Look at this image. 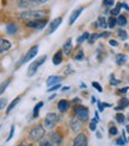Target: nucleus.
Returning <instances> with one entry per match:
<instances>
[{
	"label": "nucleus",
	"instance_id": "38",
	"mask_svg": "<svg viewBox=\"0 0 129 146\" xmlns=\"http://www.w3.org/2000/svg\"><path fill=\"white\" fill-rule=\"evenodd\" d=\"M60 88H61V84H60V83H56V84H54V86H52V87H49L48 92H49V93H50V92H55V90L60 89Z\"/></svg>",
	"mask_w": 129,
	"mask_h": 146
},
{
	"label": "nucleus",
	"instance_id": "24",
	"mask_svg": "<svg viewBox=\"0 0 129 146\" xmlns=\"http://www.w3.org/2000/svg\"><path fill=\"white\" fill-rule=\"evenodd\" d=\"M32 4L29 1V0H18V6L20 9H29Z\"/></svg>",
	"mask_w": 129,
	"mask_h": 146
},
{
	"label": "nucleus",
	"instance_id": "10",
	"mask_svg": "<svg viewBox=\"0 0 129 146\" xmlns=\"http://www.w3.org/2000/svg\"><path fill=\"white\" fill-rule=\"evenodd\" d=\"M61 21H62V18H61V17L55 18V19L52 21V23L49 24V29H48V31H47V35H52L53 32H55V31H56V29L60 26Z\"/></svg>",
	"mask_w": 129,
	"mask_h": 146
},
{
	"label": "nucleus",
	"instance_id": "6",
	"mask_svg": "<svg viewBox=\"0 0 129 146\" xmlns=\"http://www.w3.org/2000/svg\"><path fill=\"white\" fill-rule=\"evenodd\" d=\"M74 112H75V116L81 122H85V121L89 120V109L86 108L85 106H83V105L75 106Z\"/></svg>",
	"mask_w": 129,
	"mask_h": 146
},
{
	"label": "nucleus",
	"instance_id": "11",
	"mask_svg": "<svg viewBox=\"0 0 129 146\" xmlns=\"http://www.w3.org/2000/svg\"><path fill=\"white\" fill-rule=\"evenodd\" d=\"M84 11V7L83 6H79L78 9H75L73 12H72V14H71V17H69V25H72L74 23V21L78 19V17L81 14V12Z\"/></svg>",
	"mask_w": 129,
	"mask_h": 146
},
{
	"label": "nucleus",
	"instance_id": "46",
	"mask_svg": "<svg viewBox=\"0 0 129 146\" xmlns=\"http://www.w3.org/2000/svg\"><path fill=\"white\" fill-rule=\"evenodd\" d=\"M109 44H110L111 46H117L118 43H117L116 40H114V39H110V40H109Z\"/></svg>",
	"mask_w": 129,
	"mask_h": 146
},
{
	"label": "nucleus",
	"instance_id": "9",
	"mask_svg": "<svg viewBox=\"0 0 129 146\" xmlns=\"http://www.w3.org/2000/svg\"><path fill=\"white\" fill-rule=\"evenodd\" d=\"M49 141L53 146H60L62 143V137L57 132H52L49 134Z\"/></svg>",
	"mask_w": 129,
	"mask_h": 146
},
{
	"label": "nucleus",
	"instance_id": "48",
	"mask_svg": "<svg viewBox=\"0 0 129 146\" xmlns=\"http://www.w3.org/2000/svg\"><path fill=\"white\" fill-rule=\"evenodd\" d=\"M128 89H129L128 87H126V88H122V89L120 90V93H123V94H124V93H127V92H128Z\"/></svg>",
	"mask_w": 129,
	"mask_h": 146
},
{
	"label": "nucleus",
	"instance_id": "30",
	"mask_svg": "<svg viewBox=\"0 0 129 146\" xmlns=\"http://www.w3.org/2000/svg\"><path fill=\"white\" fill-rule=\"evenodd\" d=\"M118 105H120V107H122V108L124 109V108H127V107L129 106V100H128L127 98H122V99L120 100V104H118Z\"/></svg>",
	"mask_w": 129,
	"mask_h": 146
},
{
	"label": "nucleus",
	"instance_id": "45",
	"mask_svg": "<svg viewBox=\"0 0 129 146\" xmlns=\"http://www.w3.org/2000/svg\"><path fill=\"white\" fill-rule=\"evenodd\" d=\"M116 144H117V145H121V146H123V145L126 144V141L123 140V138H118V139L116 140Z\"/></svg>",
	"mask_w": 129,
	"mask_h": 146
},
{
	"label": "nucleus",
	"instance_id": "3",
	"mask_svg": "<svg viewBox=\"0 0 129 146\" xmlns=\"http://www.w3.org/2000/svg\"><path fill=\"white\" fill-rule=\"evenodd\" d=\"M46 61H47V56H46V55L42 56V57H40V58H37V60H35L30 65H29V68H28V72H26L28 76H29V77L34 76V75L36 74V71L38 70V68H40Z\"/></svg>",
	"mask_w": 129,
	"mask_h": 146
},
{
	"label": "nucleus",
	"instance_id": "52",
	"mask_svg": "<svg viewBox=\"0 0 129 146\" xmlns=\"http://www.w3.org/2000/svg\"><path fill=\"white\" fill-rule=\"evenodd\" d=\"M80 88H84V89H85V88H86V84H85V83H81V86H80Z\"/></svg>",
	"mask_w": 129,
	"mask_h": 146
},
{
	"label": "nucleus",
	"instance_id": "51",
	"mask_svg": "<svg viewBox=\"0 0 129 146\" xmlns=\"http://www.w3.org/2000/svg\"><path fill=\"white\" fill-rule=\"evenodd\" d=\"M97 138H98V139H100V138H102V134H100V132H97Z\"/></svg>",
	"mask_w": 129,
	"mask_h": 146
},
{
	"label": "nucleus",
	"instance_id": "8",
	"mask_svg": "<svg viewBox=\"0 0 129 146\" xmlns=\"http://www.w3.org/2000/svg\"><path fill=\"white\" fill-rule=\"evenodd\" d=\"M73 146H87V137L84 133H79L73 140Z\"/></svg>",
	"mask_w": 129,
	"mask_h": 146
},
{
	"label": "nucleus",
	"instance_id": "21",
	"mask_svg": "<svg viewBox=\"0 0 129 146\" xmlns=\"http://www.w3.org/2000/svg\"><path fill=\"white\" fill-rule=\"evenodd\" d=\"M61 62H62V51H57L53 57V63L55 65H59L61 64Z\"/></svg>",
	"mask_w": 129,
	"mask_h": 146
},
{
	"label": "nucleus",
	"instance_id": "47",
	"mask_svg": "<svg viewBox=\"0 0 129 146\" xmlns=\"http://www.w3.org/2000/svg\"><path fill=\"white\" fill-rule=\"evenodd\" d=\"M98 111H99V112H103V111H104V107H103V105H102V102H98Z\"/></svg>",
	"mask_w": 129,
	"mask_h": 146
},
{
	"label": "nucleus",
	"instance_id": "55",
	"mask_svg": "<svg viewBox=\"0 0 129 146\" xmlns=\"http://www.w3.org/2000/svg\"><path fill=\"white\" fill-rule=\"evenodd\" d=\"M18 146H26V145H25V144H19Z\"/></svg>",
	"mask_w": 129,
	"mask_h": 146
},
{
	"label": "nucleus",
	"instance_id": "4",
	"mask_svg": "<svg viewBox=\"0 0 129 146\" xmlns=\"http://www.w3.org/2000/svg\"><path fill=\"white\" fill-rule=\"evenodd\" d=\"M57 121H59V116H57V114H55V113H48L46 115V118H44L43 127L48 128V129H53L56 126Z\"/></svg>",
	"mask_w": 129,
	"mask_h": 146
},
{
	"label": "nucleus",
	"instance_id": "32",
	"mask_svg": "<svg viewBox=\"0 0 129 146\" xmlns=\"http://www.w3.org/2000/svg\"><path fill=\"white\" fill-rule=\"evenodd\" d=\"M120 83H121V81H120V80L115 78V75H114V74L110 75V84H111V86H117V84H120Z\"/></svg>",
	"mask_w": 129,
	"mask_h": 146
},
{
	"label": "nucleus",
	"instance_id": "29",
	"mask_svg": "<svg viewBox=\"0 0 129 146\" xmlns=\"http://www.w3.org/2000/svg\"><path fill=\"white\" fill-rule=\"evenodd\" d=\"M121 7H122V4H117L116 5V7H115V9H112L111 10V16H118V14H120V11H121Z\"/></svg>",
	"mask_w": 129,
	"mask_h": 146
},
{
	"label": "nucleus",
	"instance_id": "34",
	"mask_svg": "<svg viewBox=\"0 0 129 146\" xmlns=\"http://www.w3.org/2000/svg\"><path fill=\"white\" fill-rule=\"evenodd\" d=\"M84 58V52H83V50H79V52L74 56V60L75 61H81Z\"/></svg>",
	"mask_w": 129,
	"mask_h": 146
},
{
	"label": "nucleus",
	"instance_id": "20",
	"mask_svg": "<svg viewBox=\"0 0 129 146\" xmlns=\"http://www.w3.org/2000/svg\"><path fill=\"white\" fill-rule=\"evenodd\" d=\"M11 81H12V78L10 77V78L5 80L4 82H1V83H0V95H3V94L5 93L6 88H7V87H9V84L11 83Z\"/></svg>",
	"mask_w": 129,
	"mask_h": 146
},
{
	"label": "nucleus",
	"instance_id": "23",
	"mask_svg": "<svg viewBox=\"0 0 129 146\" xmlns=\"http://www.w3.org/2000/svg\"><path fill=\"white\" fill-rule=\"evenodd\" d=\"M43 105H44V104H43L42 101H40L38 104L35 106V108H34V112H32V116H34V118H37V116L40 115V111H41V108L43 107Z\"/></svg>",
	"mask_w": 129,
	"mask_h": 146
},
{
	"label": "nucleus",
	"instance_id": "54",
	"mask_svg": "<svg viewBox=\"0 0 129 146\" xmlns=\"http://www.w3.org/2000/svg\"><path fill=\"white\" fill-rule=\"evenodd\" d=\"M126 129H127V132L129 133V125H127V127H126Z\"/></svg>",
	"mask_w": 129,
	"mask_h": 146
},
{
	"label": "nucleus",
	"instance_id": "33",
	"mask_svg": "<svg viewBox=\"0 0 129 146\" xmlns=\"http://www.w3.org/2000/svg\"><path fill=\"white\" fill-rule=\"evenodd\" d=\"M99 38V33H93L92 36H90V38H89V43L90 44H93V43L96 42V39Z\"/></svg>",
	"mask_w": 129,
	"mask_h": 146
},
{
	"label": "nucleus",
	"instance_id": "57",
	"mask_svg": "<svg viewBox=\"0 0 129 146\" xmlns=\"http://www.w3.org/2000/svg\"><path fill=\"white\" fill-rule=\"evenodd\" d=\"M128 120H129V116H128Z\"/></svg>",
	"mask_w": 129,
	"mask_h": 146
},
{
	"label": "nucleus",
	"instance_id": "58",
	"mask_svg": "<svg viewBox=\"0 0 129 146\" xmlns=\"http://www.w3.org/2000/svg\"><path fill=\"white\" fill-rule=\"evenodd\" d=\"M128 143H129V139H128Z\"/></svg>",
	"mask_w": 129,
	"mask_h": 146
},
{
	"label": "nucleus",
	"instance_id": "2",
	"mask_svg": "<svg viewBox=\"0 0 129 146\" xmlns=\"http://www.w3.org/2000/svg\"><path fill=\"white\" fill-rule=\"evenodd\" d=\"M44 133H46L44 127L42 125H36L30 129V132H29V138H30L32 141H40L42 138L44 137Z\"/></svg>",
	"mask_w": 129,
	"mask_h": 146
},
{
	"label": "nucleus",
	"instance_id": "37",
	"mask_svg": "<svg viewBox=\"0 0 129 146\" xmlns=\"http://www.w3.org/2000/svg\"><path fill=\"white\" fill-rule=\"evenodd\" d=\"M32 5H42V4H46L48 0H29Z\"/></svg>",
	"mask_w": 129,
	"mask_h": 146
},
{
	"label": "nucleus",
	"instance_id": "40",
	"mask_svg": "<svg viewBox=\"0 0 129 146\" xmlns=\"http://www.w3.org/2000/svg\"><path fill=\"white\" fill-rule=\"evenodd\" d=\"M97 122H98V121H97L96 119H93V120L91 121V123H90V126H89L91 131H96V128H97Z\"/></svg>",
	"mask_w": 129,
	"mask_h": 146
},
{
	"label": "nucleus",
	"instance_id": "12",
	"mask_svg": "<svg viewBox=\"0 0 129 146\" xmlns=\"http://www.w3.org/2000/svg\"><path fill=\"white\" fill-rule=\"evenodd\" d=\"M69 106H71L69 101H68V100L62 99V100H60V101H59V104H57V109H59V111H60L61 113H64V112H67V111H68Z\"/></svg>",
	"mask_w": 129,
	"mask_h": 146
},
{
	"label": "nucleus",
	"instance_id": "36",
	"mask_svg": "<svg viewBox=\"0 0 129 146\" xmlns=\"http://www.w3.org/2000/svg\"><path fill=\"white\" fill-rule=\"evenodd\" d=\"M6 106H7V99L1 98V99H0V111H1V109H4Z\"/></svg>",
	"mask_w": 129,
	"mask_h": 146
},
{
	"label": "nucleus",
	"instance_id": "49",
	"mask_svg": "<svg viewBox=\"0 0 129 146\" xmlns=\"http://www.w3.org/2000/svg\"><path fill=\"white\" fill-rule=\"evenodd\" d=\"M102 105H103L104 108H105V107H111V105H110V104H106V102H102Z\"/></svg>",
	"mask_w": 129,
	"mask_h": 146
},
{
	"label": "nucleus",
	"instance_id": "13",
	"mask_svg": "<svg viewBox=\"0 0 129 146\" xmlns=\"http://www.w3.org/2000/svg\"><path fill=\"white\" fill-rule=\"evenodd\" d=\"M11 43L7 40V39H3L0 38V54H4L6 51H9L11 49Z\"/></svg>",
	"mask_w": 129,
	"mask_h": 146
},
{
	"label": "nucleus",
	"instance_id": "42",
	"mask_svg": "<svg viewBox=\"0 0 129 146\" xmlns=\"http://www.w3.org/2000/svg\"><path fill=\"white\" fill-rule=\"evenodd\" d=\"M103 5H104L105 7H111V6L114 5V0H104Z\"/></svg>",
	"mask_w": 129,
	"mask_h": 146
},
{
	"label": "nucleus",
	"instance_id": "39",
	"mask_svg": "<svg viewBox=\"0 0 129 146\" xmlns=\"http://www.w3.org/2000/svg\"><path fill=\"white\" fill-rule=\"evenodd\" d=\"M109 133H110V137H111V135H116V134L118 133V129L115 127V126H110V128H109Z\"/></svg>",
	"mask_w": 129,
	"mask_h": 146
},
{
	"label": "nucleus",
	"instance_id": "25",
	"mask_svg": "<svg viewBox=\"0 0 129 146\" xmlns=\"http://www.w3.org/2000/svg\"><path fill=\"white\" fill-rule=\"evenodd\" d=\"M117 24L120 26H126L127 25V18L123 16V14H118V17H117Z\"/></svg>",
	"mask_w": 129,
	"mask_h": 146
},
{
	"label": "nucleus",
	"instance_id": "35",
	"mask_svg": "<svg viewBox=\"0 0 129 146\" xmlns=\"http://www.w3.org/2000/svg\"><path fill=\"white\" fill-rule=\"evenodd\" d=\"M92 87H93V88H96V89H97L99 93H102V92H103L102 86H100L98 82H96V81H93V82H92Z\"/></svg>",
	"mask_w": 129,
	"mask_h": 146
},
{
	"label": "nucleus",
	"instance_id": "43",
	"mask_svg": "<svg viewBox=\"0 0 129 146\" xmlns=\"http://www.w3.org/2000/svg\"><path fill=\"white\" fill-rule=\"evenodd\" d=\"M110 32H108V31H104L102 33H99V38H106V37H110Z\"/></svg>",
	"mask_w": 129,
	"mask_h": 146
},
{
	"label": "nucleus",
	"instance_id": "14",
	"mask_svg": "<svg viewBox=\"0 0 129 146\" xmlns=\"http://www.w3.org/2000/svg\"><path fill=\"white\" fill-rule=\"evenodd\" d=\"M69 123H71V128L73 129V132H79V131H80V128H81V121L79 120L78 118L71 119Z\"/></svg>",
	"mask_w": 129,
	"mask_h": 146
},
{
	"label": "nucleus",
	"instance_id": "7",
	"mask_svg": "<svg viewBox=\"0 0 129 146\" xmlns=\"http://www.w3.org/2000/svg\"><path fill=\"white\" fill-rule=\"evenodd\" d=\"M47 23H48V20H47V18H44V19L28 21V23H25V25L29 29H34V30H42V29H44V26L47 25Z\"/></svg>",
	"mask_w": 129,
	"mask_h": 146
},
{
	"label": "nucleus",
	"instance_id": "50",
	"mask_svg": "<svg viewBox=\"0 0 129 146\" xmlns=\"http://www.w3.org/2000/svg\"><path fill=\"white\" fill-rule=\"evenodd\" d=\"M122 7H124L126 11H128V12H129V6H128L127 4H122Z\"/></svg>",
	"mask_w": 129,
	"mask_h": 146
},
{
	"label": "nucleus",
	"instance_id": "5",
	"mask_svg": "<svg viewBox=\"0 0 129 146\" xmlns=\"http://www.w3.org/2000/svg\"><path fill=\"white\" fill-rule=\"evenodd\" d=\"M37 52H38V45H35V46H32V48H30L29 49V51L28 52L23 56V58L18 62V64H17V67L16 68H18L20 64H24V63H28L29 61H31V60H34V58L36 57V55H37Z\"/></svg>",
	"mask_w": 129,
	"mask_h": 146
},
{
	"label": "nucleus",
	"instance_id": "19",
	"mask_svg": "<svg viewBox=\"0 0 129 146\" xmlns=\"http://www.w3.org/2000/svg\"><path fill=\"white\" fill-rule=\"evenodd\" d=\"M19 101H20V96H18V98H16V99H14V100L11 102V104H10L9 106H7V109H6V114H10V113L12 112V109H13L14 107H16V106L19 104Z\"/></svg>",
	"mask_w": 129,
	"mask_h": 146
},
{
	"label": "nucleus",
	"instance_id": "17",
	"mask_svg": "<svg viewBox=\"0 0 129 146\" xmlns=\"http://www.w3.org/2000/svg\"><path fill=\"white\" fill-rule=\"evenodd\" d=\"M18 31V26L16 24H13V23H10V24H7L6 25V32L9 33V35H16Z\"/></svg>",
	"mask_w": 129,
	"mask_h": 146
},
{
	"label": "nucleus",
	"instance_id": "18",
	"mask_svg": "<svg viewBox=\"0 0 129 146\" xmlns=\"http://www.w3.org/2000/svg\"><path fill=\"white\" fill-rule=\"evenodd\" d=\"M96 26L99 27V29H106V27H108V19H105L104 17H99V18L97 19Z\"/></svg>",
	"mask_w": 129,
	"mask_h": 146
},
{
	"label": "nucleus",
	"instance_id": "15",
	"mask_svg": "<svg viewBox=\"0 0 129 146\" xmlns=\"http://www.w3.org/2000/svg\"><path fill=\"white\" fill-rule=\"evenodd\" d=\"M61 80H62V77L56 76V75L49 76V77L47 78V86L52 87V86H54V84H56V83H60V82H61Z\"/></svg>",
	"mask_w": 129,
	"mask_h": 146
},
{
	"label": "nucleus",
	"instance_id": "44",
	"mask_svg": "<svg viewBox=\"0 0 129 146\" xmlns=\"http://www.w3.org/2000/svg\"><path fill=\"white\" fill-rule=\"evenodd\" d=\"M40 146H53V145L50 144L49 140H42V141L40 143Z\"/></svg>",
	"mask_w": 129,
	"mask_h": 146
},
{
	"label": "nucleus",
	"instance_id": "1",
	"mask_svg": "<svg viewBox=\"0 0 129 146\" xmlns=\"http://www.w3.org/2000/svg\"><path fill=\"white\" fill-rule=\"evenodd\" d=\"M48 16V12L44 10H26L24 12L19 13V19L23 20L24 23L32 20H38V19H44Z\"/></svg>",
	"mask_w": 129,
	"mask_h": 146
},
{
	"label": "nucleus",
	"instance_id": "27",
	"mask_svg": "<svg viewBox=\"0 0 129 146\" xmlns=\"http://www.w3.org/2000/svg\"><path fill=\"white\" fill-rule=\"evenodd\" d=\"M117 36H118V38H121L122 40H127V38H128V33L123 30V29H118Z\"/></svg>",
	"mask_w": 129,
	"mask_h": 146
},
{
	"label": "nucleus",
	"instance_id": "56",
	"mask_svg": "<svg viewBox=\"0 0 129 146\" xmlns=\"http://www.w3.org/2000/svg\"><path fill=\"white\" fill-rule=\"evenodd\" d=\"M26 146H31V145H26Z\"/></svg>",
	"mask_w": 129,
	"mask_h": 146
},
{
	"label": "nucleus",
	"instance_id": "16",
	"mask_svg": "<svg viewBox=\"0 0 129 146\" xmlns=\"http://www.w3.org/2000/svg\"><path fill=\"white\" fill-rule=\"evenodd\" d=\"M62 50H63V54H64V55H67V56L71 55V51L73 50V45H72V40H71V39H68V40L63 44Z\"/></svg>",
	"mask_w": 129,
	"mask_h": 146
},
{
	"label": "nucleus",
	"instance_id": "53",
	"mask_svg": "<svg viewBox=\"0 0 129 146\" xmlns=\"http://www.w3.org/2000/svg\"><path fill=\"white\" fill-rule=\"evenodd\" d=\"M55 96H56V95H55V94H54V95H52V96H50V98H49V100H53V99H54Z\"/></svg>",
	"mask_w": 129,
	"mask_h": 146
},
{
	"label": "nucleus",
	"instance_id": "31",
	"mask_svg": "<svg viewBox=\"0 0 129 146\" xmlns=\"http://www.w3.org/2000/svg\"><path fill=\"white\" fill-rule=\"evenodd\" d=\"M116 120H117L118 123H124V121H126V116H124V114L117 113V114H116Z\"/></svg>",
	"mask_w": 129,
	"mask_h": 146
},
{
	"label": "nucleus",
	"instance_id": "28",
	"mask_svg": "<svg viewBox=\"0 0 129 146\" xmlns=\"http://www.w3.org/2000/svg\"><path fill=\"white\" fill-rule=\"evenodd\" d=\"M89 38H90V33H89V32H85L83 36H80V37H79V38L77 39V43H78V44H81L83 42L87 40Z\"/></svg>",
	"mask_w": 129,
	"mask_h": 146
},
{
	"label": "nucleus",
	"instance_id": "26",
	"mask_svg": "<svg viewBox=\"0 0 129 146\" xmlns=\"http://www.w3.org/2000/svg\"><path fill=\"white\" fill-rule=\"evenodd\" d=\"M116 25H117V18H115L114 16H111L109 19H108V26H109L110 29H114Z\"/></svg>",
	"mask_w": 129,
	"mask_h": 146
},
{
	"label": "nucleus",
	"instance_id": "22",
	"mask_svg": "<svg viewBox=\"0 0 129 146\" xmlns=\"http://www.w3.org/2000/svg\"><path fill=\"white\" fill-rule=\"evenodd\" d=\"M127 62V56L123 54H118L116 55V64L117 65H123Z\"/></svg>",
	"mask_w": 129,
	"mask_h": 146
},
{
	"label": "nucleus",
	"instance_id": "41",
	"mask_svg": "<svg viewBox=\"0 0 129 146\" xmlns=\"http://www.w3.org/2000/svg\"><path fill=\"white\" fill-rule=\"evenodd\" d=\"M13 134H14V125H12L11 126V129H10V134H9V137H7V141H10L11 139H12V137H13Z\"/></svg>",
	"mask_w": 129,
	"mask_h": 146
}]
</instances>
